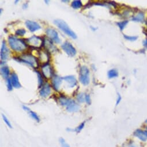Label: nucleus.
I'll return each mask as SVG.
<instances>
[{
  "label": "nucleus",
  "instance_id": "nucleus-1",
  "mask_svg": "<svg viewBox=\"0 0 147 147\" xmlns=\"http://www.w3.org/2000/svg\"><path fill=\"white\" fill-rule=\"evenodd\" d=\"M13 58L17 62L25 63L35 69H38V67L39 66V60L31 54H23L20 57H14Z\"/></svg>",
  "mask_w": 147,
  "mask_h": 147
},
{
  "label": "nucleus",
  "instance_id": "nucleus-2",
  "mask_svg": "<svg viewBox=\"0 0 147 147\" xmlns=\"http://www.w3.org/2000/svg\"><path fill=\"white\" fill-rule=\"evenodd\" d=\"M8 43L13 50L19 52L24 51L28 46L24 39L18 38L13 35H10L8 37Z\"/></svg>",
  "mask_w": 147,
  "mask_h": 147
},
{
  "label": "nucleus",
  "instance_id": "nucleus-3",
  "mask_svg": "<svg viewBox=\"0 0 147 147\" xmlns=\"http://www.w3.org/2000/svg\"><path fill=\"white\" fill-rule=\"evenodd\" d=\"M58 100L60 105L62 106H65L66 110L69 112H77L80 109V106L74 100L67 98L64 95H61Z\"/></svg>",
  "mask_w": 147,
  "mask_h": 147
},
{
  "label": "nucleus",
  "instance_id": "nucleus-4",
  "mask_svg": "<svg viewBox=\"0 0 147 147\" xmlns=\"http://www.w3.org/2000/svg\"><path fill=\"white\" fill-rule=\"evenodd\" d=\"M25 41L31 49L40 50L44 47L45 37L41 38L40 36L33 35L31 37L25 39Z\"/></svg>",
  "mask_w": 147,
  "mask_h": 147
},
{
  "label": "nucleus",
  "instance_id": "nucleus-5",
  "mask_svg": "<svg viewBox=\"0 0 147 147\" xmlns=\"http://www.w3.org/2000/svg\"><path fill=\"white\" fill-rule=\"evenodd\" d=\"M54 23L62 31H63L67 36L71 38L72 39H75L77 38L78 36L70 28L69 26L65 21L61 19H56L54 21Z\"/></svg>",
  "mask_w": 147,
  "mask_h": 147
},
{
  "label": "nucleus",
  "instance_id": "nucleus-6",
  "mask_svg": "<svg viewBox=\"0 0 147 147\" xmlns=\"http://www.w3.org/2000/svg\"><path fill=\"white\" fill-rule=\"evenodd\" d=\"M79 81L84 86H88L90 84V70L86 66H82L80 68Z\"/></svg>",
  "mask_w": 147,
  "mask_h": 147
},
{
  "label": "nucleus",
  "instance_id": "nucleus-7",
  "mask_svg": "<svg viewBox=\"0 0 147 147\" xmlns=\"http://www.w3.org/2000/svg\"><path fill=\"white\" fill-rule=\"evenodd\" d=\"M41 70L42 76L46 79H52L53 76L55 75L54 70L50 63L43 64L41 66Z\"/></svg>",
  "mask_w": 147,
  "mask_h": 147
},
{
  "label": "nucleus",
  "instance_id": "nucleus-8",
  "mask_svg": "<svg viewBox=\"0 0 147 147\" xmlns=\"http://www.w3.org/2000/svg\"><path fill=\"white\" fill-rule=\"evenodd\" d=\"M61 48L69 57H74L77 53V51L74 46L67 41L65 42L61 45Z\"/></svg>",
  "mask_w": 147,
  "mask_h": 147
},
{
  "label": "nucleus",
  "instance_id": "nucleus-9",
  "mask_svg": "<svg viewBox=\"0 0 147 147\" xmlns=\"http://www.w3.org/2000/svg\"><path fill=\"white\" fill-rule=\"evenodd\" d=\"M46 34L48 38L54 43L58 44L61 42V40L59 37L58 34L55 30L53 28H48L46 30Z\"/></svg>",
  "mask_w": 147,
  "mask_h": 147
},
{
  "label": "nucleus",
  "instance_id": "nucleus-10",
  "mask_svg": "<svg viewBox=\"0 0 147 147\" xmlns=\"http://www.w3.org/2000/svg\"><path fill=\"white\" fill-rule=\"evenodd\" d=\"M10 54V50L7 47L6 42L4 40L3 41L2 46L1 48V65H3L6 62V61L8 59Z\"/></svg>",
  "mask_w": 147,
  "mask_h": 147
},
{
  "label": "nucleus",
  "instance_id": "nucleus-11",
  "mask_svg": "<svg viewBox=\"0 0 147 147\" xmlns=\"http://www.w3.org/2000/svg\"><path fill=\"white\" fill-rule=\"evenodd\" d=\"M51 79V84L53 88L55 91H58L60 86L62 84L63 78L57 75H54Z\"/></svg>",
  "mask_w": 147,
  "mask_h": 147
},
{
  "label": "nucleus",
  "instance_id": "nucleus-12",
  "mask_svg": "<svg viewBox=\"0 0 147 147\" xmlns=\"http://www.w3.org/2000/svg\"><path fill=\"white\" fill-rule=\"evenodd\" d=\"M53 42H52L50 39L49 38H45V45L44 47L45 50L48 51L49 53H53V52H55L58 51L57 47L54 45Z\"/></svg>",
  "mask_w": 147,
  "mask_h": 147
},
{
  "label": "nucleus",
  "instance_id": "nucleus-13",
  "mask_svg": "<svg viewBox=\"0 0 147 147\" xmlns=\"http://www.w3.org/2000/svg\"><path fill=\"white\" fill-rule=\"evenodd\" d=\"M63 80L65 81V82L67 84V87L69 88H73L77 86L78 80L75 76L69 75L65 77L62 78Z\"/></svg>",
  "mask_w": 147,
  "mask_h": 147
},
{
  "label": "nucleus",
  "instance_id": "nucleus-14",
  "mask_svg": "<svg viewBox=\"0 0 147 147\" xmlns=\"http://www.w3.org/2000/svg\"><path fill=\"white\" fill-rule=\"evenodd\" d=\"M26 26L31 32H35L41 28L40 26L37 22L31 20H27L26 22Z\"/></svg>",
  "mask_w": 147,
  "mask_h": 147
},
{
  "label": "nucleus",
  "instance_id": "nucleus-15",
  "mask_svg": "<svg viewBox=\"0 0 147 147\" xmlns=\"http://www.w3.org/2000/svg\"><path fill=\"white\" fill-rule=\"evenodd\" d=\"M51 93V86L47 83L44 84L39 91V95L43 98L47 97Z\"/></svg>",
  "mask_w": 147,
  "mask_h": 147
},
{
  "label": "nucleus",
  "instance_id": "nucleus-16",
  "mask_svg": "<svg viewBox=\"0 0 147 147\" xmlns=\"http://www.w3.org/2000/svg\"><path fill=\"white\" fill-rule=\"evenodd\" d=\"M11 80L13 87L15 88H20L22 87V85L19 82V79L18 75L15 72H13L11 74Z\"/></svg>",
  "mask_w": 147,
  "mask_h": 147
},
{
  "label": "nucleus",
  "instance_id": "nucleus-17",
  "mask_svg": "<svg viewBox=\"0 0 147 147\" xmlns=\"http://www.w3.org/2000/svg\"><path fill=\"white\" fill-rule=\"evenodd\" d=\"M39 59L40 61L44 62L43 64L46 63H49L50 61V57H49V53L46 50L45 51H42L41 50L39 51Z\"/></svg>",
  "mask_w": 147,
  "mask_h": 147
},
{
  "label": "nucleus",
  "instance_id": "nucleus-18",
  "mask_svg": "<svg viewBox=\"0 0 147 147\" xmlns=\"http://www.w3.org/2000/svg\"><path fill=\"white\" fill-rule=\"evenodd\" d=\"M134 136L139 138L142 141H146L147 140V137L144 132V131L141 129H137L134 132Z\"/></svg>",
  "mask_w": 147,
  "mask_h": 147
},
{
  "label": "nucleus",
  "instance_id": "nucleus-19",
  "mask_svg": "<svg viewBox=\"0 0 147 147\" xmlns=\"http://www.w3.org/2000/svg\"><path fill=\"white\" fill-rule=\"evenodd\" d=\"M23 110L24 111H27L28 113V114L30 115V117L31 118H32L34 120H35L38 122H39L40 121V118L36 113H35L33 111H32L31 110H30V108H28V107H27L26 106H23Z\"/></svg>",
  "mask_w": 147,
  "mask_h": 147
},
{
  "label": "nucleus",
  "instance_id": "nucleus-20",
  "mask_svg": "<svg viewBox=\"0 0 147 147\" xmlns=\"http://www.w3.org/2000/svg\"><path fill=\"white\" fill-rule=\"evenodd\" d=\"M1 75L2 77L5 80H7L9 78V77L10 75V70L8 66H3L1 67Z\"/></svg>",
  "mask_w": 147,
  "mask_h": 147
},
{
  "label": "nucleus",
  "instance_id": "nucleus-21",
  "mask_svg": "<svg viewBox=\"0 0 147 147\" xmlns=\"http://www.w3.org/2000/svg\"><path fill=\"white\" fill-rule=\"evenodd\" d=\"M145 19V16L144 13L143 12H140L138 13L136 16H134L131 20L134 22H143Z\"/></svg>",
  "mask_w": 147,
  "mask_h": 147
},
{
  "label": "nucleus",
  "instance_id": "nucleus-22",
  "mask_svg": "<svg viewBox=\"0 0 147 147\" xmlns=\"http://www.w3.org/2000/svg\"><path fill=\"white\" fill-rule=\"evenodd\" d=\"M35 72L36 73L38 79V87L42 88L43 86L44 85V82L43 79V76L42 75V73H40L39 71L37 70H35Z\"/></svg>",
  "mask_w": 147,
  "mask_h": 147
},
{
  "label": "nucleus",
  "instance_id": "nucleus-23",
  "mask_svg": "<svg viewBox=\"0 0 147 147\" xmlns=\"http://www.w3.org/2000/svg\"><path fill=\"white\" fill-rule=\"evenodd\" d=\"M107 76L109 79H113V78H117L118 76V72L115 69H111L108 71Z\"/></svg>",
  "mask_w": 147,
  "mask_h": 147
},
{
  "label": "nucleus",
  "instance_id": "nucleus-24",
  "mask_svg": "<svg viewBox=\"0 0 147 147\" xmlns=\"http://www.w3.org/2000/svg\"><path fill=\"white\" fill-rule=\"evenodd\" d=\"M83 6L82 3L80 0H75L71 3V7L75 9H79L80 8H82Z\"/></svg>",
  "mask_w": 147,
  "mask_h": 147
},
{
  "label": "nucleus",
  "instance_id": "nucleus-25",
  "mask_svg": "<svg viewBox=\"0 0 147 147\" xmlns=\"http://www.w3.org/2000/svg\"><path fill=\"white\" fill-rule=\"evenodd\" d=\"M128 21L127 20H124L122 22H117L116 24L118 26V27L119 28L120 30L121 31H122L124 28H125V27L127 26V24H128Z\"/></svg>",
  "mask_w": 147,
  "mask_h": 147
},
{
  "label": "nucleus",
  "instance_id": "nucleus-26",
  "mask_svg": "<svg viewBox=\"0 0 147 147\" xmlns=\"http://www.w3.org/2000/svg\"><path fill=\"white\" fill-rule=\"evenodd\" d=\"M86 95L84 93H80L77 95V100L79 103H84L86 102Z\"/></svg>",
  "mask_w": 147,
  "mask_h": 147
},
{
  "label": "nucleus",
  "instance_id": "nucleus-27",
  "mask_svg": "<svg viewBox=\"0 0 147 147\" xmlns=\"http://www.w3.org/2000/svg\"><path fill=\"white\" fill-rule=\"evenodd\" d=\"M85 123H86V122H82L80 125H79L75 129H72V131H76V133H80L84 128V127L85 126Z\"/></svg>",
  "mask_w": 147,
  "mask_h": 147
},
{
  "label": "nucleus",
  "instance_id": "nucleus-28",
  "mask_svg": "<svg viewBox=\"0 0 147 147\" xmlns=\"http://www.w3.org/2000/svg\"><path fill=\"white\" fill-rule=\"evenodd\" d=\"M26 33V31L23 28H21V29H18V30H16L15 34L16 36H24Z\"/></svg>",
  "mask_w": 147,
  "mask_h": 147
},
{
  "label": "nucleus",
  "instance_id": "nucleus-29",
  "mask_svg": "<svg viewBox=\"0 0 147 147\" xmlns=\"http://www.w3.org/2000/svg\"><path fill=\"white\" fill-rule=\"evenodd\" d=\"M123 36L125 39L129 41H135L138 39V36H127L126 35H124Z\"/></svg>",
  "mask_w": 147,
  "mask_h": 147
},
{
  "label": "nucleus",
  "instance_id": "nucleus-30",
  "mask_svg": "<svg viewBox=\"0 0 147 147\" xmlns=\"http://www.w3.org/2000/svg\"><path fill=\"white\" fill-rule=\"evenodd\" d=\"M7 89L9 91H11L13 90V85L12 84L11 79L9 78L7 80Z\"/></svg>",
  "mask_w": 147,
  "mask_h": 147
},
{
  "label": "nucleus",
  "instance_id": "nucleus-31",
  "mask_svg": "<svg viewBox=\"0 0 147 147\" xmlns=\"http://www.w3.org/2000/svg\"><path fill=\"white\" fill-rule=\"evenodd\" d=\"M59 143L62 147H70L69 145L65 141V140L63 138H59Z\"/></svg>",
  "mask_w": 147,
  "mask_h": 147
},
{
  "label": "nucleus",
  "instance_id": "nucleus-32",
  "mask_svg": "<svg viewBox=\"0 0 147 147\" xmlns=\"http://www.w3.org/2000/svg\"><path fill=\"white\" fill-rule=\"evenodd\" d=\"M2 117H3V120L4 121V122H5V123L7 124V125L8 127H9L10 128H12V125H11L10 121H9L8 120V119L7 118V117L5 115H4L3 114H2Z\"/></svg>",
  "mask_w": 147,
  "mask_h": 147
},
{
  "label": "nucleus",
  "instance_id": "nucleus-33",
  "mask_svg": "<svg viewBox=\"0 0 147 147\" xmlns=\"http://www.w3.org/2000/svg\"><path fill=\"white\" fill-rule=\"evenodd\" d=\"M86 102L87 103V105H90L91 104V97L90 95L89 94H86V99H85Z\"/></svg>",
  "mask_w": 147,
  "mask_h": 147
},
{
  "label": "nucleus",
  "instance_id": "nucleus-34",
  "mask_svg": "<svg viewBox=\"0 0 147 147\" xmlns=\"http://www.w3.org/2000/svg\"><path fill=\"white\" fill-rule=\"evenodd\" d=\"M121 99H122L121 96L119 94H118V97H117V102H116V106H118L119 104Z\"/></svg>",
  "mask_w": 147,
  "mask_h": 147
},
{
  "label": "nucleus",
  "instance_id": "nucleus-35",
  "mask_svg": "<svg viewBox=\"0 0 147 147\" xmlns=\"http://www.w3.org/2000/svg\"><path fill=\"white\" fill-rule=\"evenodd\" d=\"M28 5L27 3H24V4L23 5V8L24 9H27V8H28Z\"/></svg>",
  "mask_w": 147,
  "mask_h": 147
},
{
  "label": "nucleus",
  "instance_id": "nucleus-36",
  "mask_svg": "<svg viewBox=\"0 0 147 147\" xmlns=\"http://www.w3.org/2000/svg\"><path fill=\"white\" fill-rule=\"evenodd\" d=\"M91 30H92L93 31H95L97 30L96 28L94 27H92V26H91Z\"/></svg>",
  "mask_w": 147,
  "mask_h": 147
},
{
  "label": "nucleus",
  "instance_id": "nucleus-37",
  "mask_svg": "<svg viewBox=\"0 0 147 147\" xmlns=\"http://www.w3.org/2000/svg\"><path fill=\"white\" fill-rule=\"evenodd\" d=\"M62 3H69V1H68V0H63V1H62Z\"/></svg>",
  "mask_w": 147,
  "mask_h": 147
},
{
  "label": "nucleus",
  "instance_id": "nucleus-38",
  "mask_svg": "<svg viewBox=\"0 0 147 147\" xmlns=\"http://www.w3.org/2000/svg\"><path fill=\"white\" fill-rule=\"evenodd\" d=\"M45 3H46V4H49V1H47V0H45Z\"/></svg>",
  "mask_w": 147,
  "mask_h": 147
},
{
  "label": "nucleus",
  "instance_id": "nucleus-39",
  "mask_svg": "<svg viewBox=\"0 0 147 147\" xmlns=\"http://www.w3.org/2000/svg\"><path fill=\"white\" fill-rule=\"evenodd\" d=\"M19 2V1H18H18H17V0H16V1H15V4H17V3Z\"/></svg>",
  "mask_w": 147,
  "mask_h": 147
},
{
  "label": "nucleus",
  "instance_id": "nucleus-40",
  "mask_svg": "<svg viewBox=\"0 0 147 147\" xmlns=\"http://www.w3.org/2000/svg\"><path fill=\"white\" fill-rule=\"evenodd\" d=\"M144 132H145V134H146V137H147V130L144 131Z\"/></svg>",
  "mask_w": 147,
  "mask_h": 147
},
{
  "label": "nucleus",
  "instance_id": "nucleus-41",
  "mask_svg": "<svg viewBox=\"0 0 147 147\" xmlns=\"http://www.w3.org/2000/svg\"><path fill=\"white\" fill-rule=\"evenodd\" d=\"M2 11H3V9L1 8V11H0V12H1V14L2 13Z\"/></svg>",
  "mask_w": 147,
  "mask_h": 147
},
{
  "label": "nucleus",
  "instance_id": "nucleus-42",
  "mask_svg": "<svg viewBox=\"0 0 147 147\" xmlns=\"http://www.w3.org/2000/svg\"><path fill=\"white\" fill-rule=\"evenodd\" d=\"M145 123H147V119H146V120L145 121Z\"/></svg>",
  "mask_w": 147,
  "mask_h": 147
},
{
  "label": "nucleus",
  "instance_id": "nucleus-43",
  "mask_svg": "<svg viewBox=\"0 0 147 147\" xmlns=\"http://www.w3.org/2000/svg\"><path fill=\"white\" fill-rule=\"evenodd\" d=\"M146 130H147V127H146Z\"/></svg>",
  "mask_w": 147,
  "mask_h": 147
}]
</instances>
